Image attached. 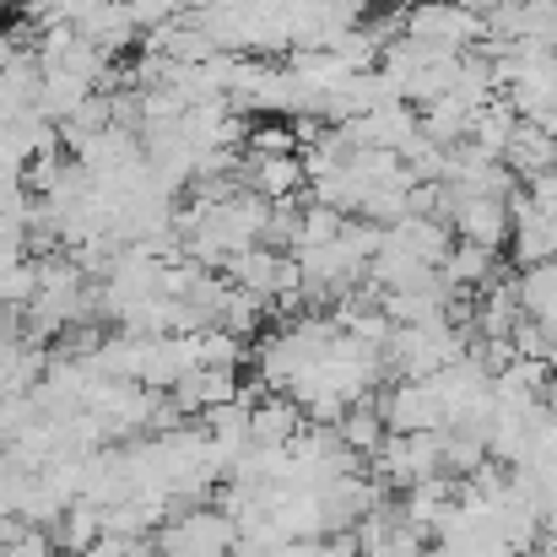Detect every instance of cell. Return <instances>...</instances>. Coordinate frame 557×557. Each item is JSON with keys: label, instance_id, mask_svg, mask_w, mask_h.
<instances>
[{"label": "cell", "instance_id": "6da1fadb", "mask_svg": "<svg viewBox=\"0 0 557 557\" xmlns=\"http://www.w3.org/2000/svg\"><path fill=\"white\" fill-rule=\"evenodd\" d=\"M369 476L384 487H400V493L444 476V433H389L384 449L373 455Z\"/></svg>", "mask_w": 557, "mask_h": 557}, {"label": "cell", "instance_id": "7a4b0ae2", "mask_svg": "<svg viewBox=\"0 0 557 557\" xmlns=\"http://www.w3.org/2000/svg\"><path fill=\"white\" fill-rule=\"evenodd\" d=\"M233 553H238V525L216 504L185 509V515H174L158 531V557H233Z\"/></svg>", "mask_w": 557, "mask_h": 557}, {"label": "cell", "instance_id": "3957f363", "mask_svg": "<svg viewBox=\"0 0 557 557\" xmlns=\"http://www.w3.org/2000/svg\"><path fill=\"white\" fill-rule=\"evenodd\" d=\"M406 38H422L433 49H482L487 44V16L471 11V5H455V0H417L406 11Z\"/></svg>", "mask_w": 557, "mask_h": 557}, {"label": "cell", "instance_id": "277c9868", "mask_svg": "<svg viewBox=\"0 0 557 557\" xmlns=\"http://www.w3.org/2000/svg\"><path fill=\"white\" fill-rule=\"evenodd\" d=\"M444 222L455 227L460 244H482V249H504L515 238V211L498 195H449L444 189Z\"/></svg>", "mask_w": 557, "mask_h": 557}, {"label": "cell", "instance_id": "5b68a950", "mask_svg": "<svg viewBox=\"0 0 557 557\" xmlns=\"http://www.w3.org/2000/svg\"><path fill=\"white\" fill-rule=\"evenodd\" d=\"M379 417L389 433H444V400L428 379H400L379 395Z\"/></svg>", "mask_w": 557, "mask_h": 557}, {"label": "cell", "instance_id": "8992f818", "mask_svg": "<svg viewBox=\"0 0 557 557\" xmlns=\"http://www.w3.org/2000/svg\"><path fill=\"white\" fill-rule=\"evenodd\" d=\"M304 428H309V417H304V406H298L293 395L265 389V395L249 406V444H255V449H293Z\"/></svg>", "mask_w": 557, "mask_h": 557}, {"label": "cell", "instance_id": "52a82bcc", "mask_svg": "<svg viewBox=\"0 0 557 557\" xmlns=\"http://www.w3.org/2000/svg\"><path fill=\"white\" fill-rule=\"evenodd\" d=\"M238 185L249 189V195H260V200H271V206H282V200L304 195L309 169H304V158H298V152H293V158H244Z\"/></svg>", "mask_w": 557, "mask_h": 557}, {"label": "cell", "instance_id": "ba28073f", "mask_svg": "<svg viewBox=\"0 0 557 557\" xmlns=\"http://www.w3.org/2000/svg\"><path fill=\"white\" fill-rule=\"evenodd\" d=\"M238 395H244V389H238V369H195L169 389V400H174L185 417H206V411H216V406H233Z\"/></svg>", "mask_w": 557, "mask_h": 557}, {"label": "cell", "instance_id": "9c48e42d", "mask_svg": "<svg viewBox=\"0 0 557 557\" xmlns=\"http://www.w3.org/2000/svg\"><path fill=\"white\" fill-rule=\"evenodd\" d=\"M76 33H82L87 44H98L109 60H120L131 44H141V27H136V16H131V5H125V0H109V5H103V11H92Z\"/></svg>", "mask_w": 557, "mask_h": 557}, {"label": "cell", "instance_id": "30bf717a", "mask_svg": "<svg viewBox=\"0 0 557 557\" xmlns=\"http://www.w3.org/2000/svg\"><path fill=\"white\" fill-rule=\"evenodd\" d=\"M438 276L455 287V293H482L498 282V249H482V244H460L449 249V260L438 265Z\"/></svg>", "mask_w": 557, "mask_h": 557}, {"label": "cell", "instance_id": "8fae6325", "mask_svg": "<svg viewBox=\"0 0 557 557\" xmlns=\"http://www.w3.org/2000/svg\"><path fill=\"white\" fill-rule=\"evenodd\" d=\"M504 169H509L515 180H536V174L557 169V136H547V131H536V125L520 120V131H515L509 147H504Z\"/></svg>", "mask_w": 557, "mask_h": 557}, {"label": "cell", "instance_id": "7c38bea8", "mask_svg": "<svg viewBox=\"0 0 557 557\" xmlns=\"http://www.w3.org/2000/svg\"><path fill=\"white\" fill-rule=\"evenodd\" d=\"M98 87H87L82 76H71V71H44V87H38V114L49 120V125H65V120H76L82 114V103L92 98Z\"/></svg>", "mask_w": 557, "mask_h": 557}, {"label": "cell", "instance_id": "4fadbf2b", "mask_svg": "<svg viewBox=\"0 0 557 557\" xmlns=\"http://www.w3.org/2000/svg\"><path fill=\"white\" fill-rule=\"evenodd\" d=\"M515 131H520V114H515V103L498 92L487 109H476V120H471V147H476L482 158H498V163H504V147H509Z\"/></svg>", "mask_w": 557, "mask_h": 557}, {"label": "cell", "instance_id": "5bb4252c", "mask_svg": "<svg viewBox=\"0 0 557 557\" xmlns=\"http://www.w3.org/2000/svg\"><path fill=\"white\" fill-rule=\"evenodd\" d=\"M336 433H342V444H347L352 455H363V460H373V455L384 449V438H389V428H384V417H379V400H373V395L342 411Z\"/></svg>", "mask_w": 557, "mask_h": 557}, {"label": "cell", "instance_id": "9a60e30c", "mask_svg": "<svg viewBox=\"0 0 557 557\" xmlns=\"http://www.w3.org/2000/svg\"><path fill=\"white\" fill-rule=\"evenodd\" d=\"M49 536H54L60 557H87L98 542H103V509H92V504H71Z\"/></svg>", "mask_w": 557, "mask_h": 557}, {"label": "cell", "instance_id": "2e32d148", "mask_svg": "<svg viewBox=\"0 0 557 557\" xmlns=\"http://www.w3.org/2000/svg\"><path fill=\"white\" fill-rule=\"evenodd\" d=\"M487 433H471V428H444V476L466 482L487 466Z\"/></svg>", "mask_w": 557, "mask_h": 557}, {"label": "cell", "instance_id": "e0dca14e", "mask_svg": "<svg viewBox=\"0 0 557 557\" xmlns=\"http://www.w3.org/2000/svg\"><path fill=\"white\" fill-rule=\"evenodd\" d=\"M33 298H38V265H33V260H22V265H0V320L27 314Z\"/></svg>", "mask_w": 557, "mask_h": 557}, {"label": "cell", "instance_id": "ac0fdd59", "mask_svg": "<svg viewBox=\"0 0 557 557\" xmlns=\"http://www.w3.org/2000/svg\"><path fill=\"white\" fill-rule=\"evenodd\" d=\"M38 422H44V406H38L33 389L27 395H0V449H11L16 438H27Z\"/></svg>", "mask_w": 557, "mask_h": 557}, {"label": "cell", "instance_id": "d6986e66", "mask_svg": "<svg viewBox=\"0 0 557 557\" xmlns=\"http://www.w3.org/2000/svg\"><path fill=\"white\" fill-rule=\"evenodd\" d=\"M33 482H38V471H27L16 455H5V449H0V520H22Z\"/></svg>", "mask_w": 557, "mask_h": 557}, {"label": "cell", "instance_id": "ffe728a7", "mask_svg": "<svg viewBox=\"0 0 557 557\" xmlns=\"http://www.w3.org/2000/svg\"><path fill=\"white\" fill-rule=\"evenodd\" d=\"M244 152H249V158H293V152H298V136H293L287 120H255Z\"/></svg>", "mask_w": 557, "mask_h": 557}, {"label": "cell", "instance_id": "44dd1931", "mask_svg": "<svg viewBox=\"0 0 557 557\" xmlns=\"http://www.w3.org/2000/svg\"><path fill=\"white\" fill-rule=\"evenodd\" d=\"M363 557H428V536H417L406 520H395L384 536H373V542H358Z\"/></svg>", "mask_w": 557, "mask_h": 557}, {"label": "cell", "instance_id": "7402d4cb", "mask_svg": "<svg viewBox=\"0 0 557 557\" xmlns=\"http://www.w3.org/2000/svg\"><path fill=\"white\" fill-rule=\"evenodd\" d=\"M195 342H200V369H238V363H244V347H249V342H238V336H227L222 325H211V331H200Z\"/></svg>", "mask_w": 557, "mask_h": 557}, {"label": "cell", "instance_id": "603a6c76", "mask_svg": "<svg viewBox=\"0 0 557 557\" xmlns=\"http://www.w3.org/2000/svg\"><path fill=\"white\" fill-rule=\"evenodd\" d=\"M125 5H131L141 33H152V27H163V22H174V16L189 11V0H125Z\"/></svg>", "mask_w": 557, "mask_h": 557}, {"label": "cell", "instance_id": "cb8c5ba5", "mask_svg": "<svg viewBox=\"0 0 557 557\" xmlns=\"http://www.w3.org/2000/svg\"><path fill=\"white\" fill-rule=\"evenodd\" d=\"M22 260H33L27 255V227L11 222V216H0V265H22Z\"/></svg>", "mask_w": 557, "mask_h": 557}, {"label": "cell", "instance_id": "d4e9b609", "mask_svg": "<svg viewBox=\"0 0 557 557\" xmlns=\"http://www.w3.org/2000/svg\"><path fill=\"white\" fill-rule=\"evenodd\" d=\"M320 557H363L358 531H336V536H325V542H320Z\"/></svg>", "mask_w": 557, "mask_h": 557}, {"label": "cell", "instance_id": "484cf974", "mask_svg": "<svg viewBox=\"0 0 557 557\" xmlns=\"http://www.w3.org/2000/svg\"><path fill=\"white\" fill-rule=\"evenodd\" d=\"M455 5H471V11H487V5H498V0H455Z\"/></svg>", "mask_w": 557, "mask_h": 557}, {"label": "cell", "instance_id": "4316f807", "mask_svg": "<svg viewBox=\"0 0 557 557\" xmlns=\"http://www.w3.org/2000/svg\"><path fill=\"white\" fill-rule=\"evenodd\" d=\"M428 557H460L455 547H428Z\"/></svg>", "mask_w": 557, "mask_h": 557}, {"label": "cell", "instance_id": "83f0119b", "mask_svg": "<svg viewBox=\"0 0 557 557\" xmlns=\"http://www.w3.org/2000/svg\"><path fill=\"white\" fill-rule=\"evenodd\" d=\"M0 557H5V547H0Z\"/></svg>", "mask_w": 557, "mask_h": 557}]
</instances>
